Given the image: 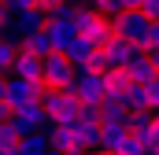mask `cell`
<instances>
[{
    "label": "cell",
    "instance_id": "1",
    "mask_svg": "<svg viewBox=\"0 0 159 155\" xmlns=\"http://www.w3.org/2000/svg\"><path fill=\"white\" fill-rule=\"evenodd\" d=\"M41 107H44V115L52 118V126H74L81 100L74 96V89H48L41 96Z\"/></svg>",
    "mask_w": 159,
    "mask_h": 155
},
{
    "label": "cell",
    "instance_id": "2",
    "mask_svg": "<svg viewBox=\"0 0 159 155\" xmlns=\"http://www.w3.org/2000/svg\"><path fill=\"white\" fill-rule=\"evenodd\" d=\"M78 37H85L89 44H96V48H104L107 41L115 37V26H111V19L100 15L96 7H81L78 11Z\"/></svg>",
    "mask_w": 159,
    "mask_h": 155
},
{
    "label": "cell",
    "instance_id": "3",
    "mask_svg": "<svg viewBox=\"0 0 159 155\" xmlns=\"http://www.w3.org/2000/svg\"><path fill=\"white\" fill-rule=\"evenodd\" d=\"M152 22H156V19H148L144 11H122V15H115V19H111L115 33H119V37H126V41H133L137 48H144V44H148Z\"/></svg>",
    "mask_w": 159,
    "mask_h": 155
},
{
    "label": "cell",
    "instance_id": "4",
    "mask_svg": "<svg viewBox=\"0 0 159 155\" xmlns=\"http://www.w3.org/2000/svg\"><path fill=\"white\" fill-rule=\"evenodd\" d=\"M74 78H78V67L67 59V52H52V55H44V89H70L74 85Z\"/></svg>",
    "mask_w": 159,
    "mask_h": 155
},
{
    "label": "cell",
    "instance_id": "5",
    "mask_svg": "<svg viewBox=\"0 0 159 155\" xmlns=\"http://www.w3.org/2000/svg\"><path fill=\"white\" fill-rule=\"evenodd\" d=\"M70 89H74V96L81 104H104V96H107V74L104 70H78Z\"/></svg>",
    "mask_w": 159,
    "mask_h": 155
},
{
    "label": "cell",
    "instance_id": "6",
    "mask_svg": "<svg viewBox=\"0 0 159 155\" xmlns=\"http://www.w3.org/2000/svg\"><path fill=\"white\" fill-rule=\"evenodd\" d=\"M48 89H44V81H22V78H7V104H11V111H22V107H30V104H41V96H44Z\"/></svg>",
    "mask_w": 159,
    "mask_h": 155
},
{
    "label": "cell",
    "instance_id": "7",
    "mask_svg": "<svg viewBox=\"0 0 159 155\" xmlns=\"http://www.w3.org/2000/svg\"><path fill=\"white\" fill-rule=\"evenodd\" d=\"M11 126H15V133H19V137H30V133H44V129L52 126V118L44 115V107H41V104H30V107L15 111Z\"/></svg>",
    "mask_w": 159,
    "mask_h": 155
},
{
    "label": "cell",
    "instance_id": "8",
    "mask_svg": "<svg viewBox=\"0 0 159 155\" xmlns=\"http://www.w3.org/2000/svg\"><path fill=\"white\" fill-rule=\"evenodd\" d=\"M141 52H144V48H137L133 41H126V37H119V33H115V37L104 44V55H107V70H115V67H129V63H133Z\"/></svg>",
    "mask_w": 159,
    "mask_h": 155
},
{
    "label": "cell",
    "instance_id": "9",
    "mask_svg": "<svg viewBox=\"0 0 159 155\" xmlns=\"http://www.w3.org/2000/svg\"><path fill=\"white\" fill-rule=\"evenodd\" d=\"M11 78L41 81V78H44V59L34 55V52H26V48H19V55H15V63H11Z\"/></svg>",
    "mask_w": 159,
    "mask_h": 155
},
{
    "label": "cell",
    "instance_id": "10",
    "mask_svg": "<svg viewBox=\"0 0 159 155\" xmlns=\"http://www.w3.org/2000/svg\"><path fill=\"white\" fill-rule=\"evenodd\" d=\"M44 26H48V15H44L41 7H30V11H19V15H15L11 33L22 41V37H30V33H37V30H44Z\"/></svg>",
    "mask_w": 159,
    "mask_h": 155
},
{
    "label": "cell",
    "instance_id": "11",
    "mask_svg": "<svg viewBox=\"0 0 159 155\" xmlns=\"http://www.w3.org/2000/svg\"><path fill=\"white\" fill-rule=\"evenodd\" d=\"M48 140H52V152H63V155L81 152L78 137H74V126H48Z\"/></svg>",
    "mask_w": 159,
    "mask_h": 155
},
{
    "label": "cell",
    "instance_id": "12",
    "mask_svg": "<svg viewBox=\"0 0 159 155\" xmlns=\"http://www.w3.org/2000/svg\"><path fill=\"white\" fill-rule=\"evenodd\" d=\"M126 137H129V126L126 122H100V148L104 152H119Z\"/></svg>",
    "mask_w": 159,
    "mask_h": 155
},
{
    "label": "cell",
    "instance_id": "13",
    "mask_svg": "<svg viewBox=\"0 0 159 155\" xmlns=\"http://www.w3.org/2000/svg\"><path fill=\"white\" fill-rule=\"evenodd\" d=\"M44 30L52 33V44H56V52H67V48L78 41V22H48Z\"/></svg>",
    "mask_w": 159,
    "mask_h": 155
},
{
    "label": "cell",
    "instance_id": "14",
    "mask_svg": "<svg viewBox=\"0 0 159 155\" xmlns=\"http://www.w3.org/2000/svg\"><path fill=\"white\" fill-rule=\"evenodd\" d=\"M126 70H129V78H133L137 85H148V81H156V74H159L156 59H152L148 52H141V55H137V59H133V63H129Z\"/></svg>",
    "mask_w": 159,
    "mask_h": 155
},
{
    "label": "cell",
    "instance_id": "15",
    "mask_svg": "<svg viewBox=\"0 0 159 155\" xmlns=\"http://www.w3.org/2000/svg\"><path fill=\"white\" fill-rule=\"evenodd\" d=\"M100 111H104V122H126V118H129L126 96H119V92H107L104 104H100Z\"/></svg>",
    "mask_w": 159,
    "mask_h": 155
},
{
    "label": "cell",
    "instance_id": "16",
    "mask_svg": "<svg viewBox=\"0 0 159 155\" xmlns=\"http://www.w3.org/2000/svg\"><path fill=\"white\" fill-rule=\"evenodd\" d=\"M19 48H26V52H34V55H52L56 52V44H52V33L48 30H37V33H30V37H22L19 41Z\"/></svg>",
    "mask_w": 159,
    "mask_h": 155
},
{
    "label": "cell",
    "instance_id": "17",
    "mask_svg": "<svg viewBox=\"0 0 159 155\" xmlns=\"http://www.w3.org/2000/svg\"><path fill=\"white\" fill-rule=\"evenodd\" d=\"M74 137H78L81 152H96L100 148V122H74Z\"/></svg>",
    "mask_w": 159,
    "mask_h": 155
},
{
    "label": "cell",
    "instance_id": "18",
    "mask_svg": "<svg viewBox=\"0 0 159 155\" xmlns=\"http://www.w3.org/2000/svg\"><path fill=\"white\" fill-rule=\"evenodd\" d=\"M19 152H22V155H48V152H52L48 129H44V133H30V137H22V140H19Z\"/></svg>",
    "mask_w": 159,
    "mask_h": 155
},
{
    "label": "cell",
    "instance_id": "19",
    "mask_svg": "<svg viewBox=\"0 0 159 155\" xmlns=\"http://www.w3.org/2000/svg\"><path fill=\"white\" fill-rule=\"evenodd\" d=\"M133 85H137V81L129 78V70H126V67H115V70H107V92H119V96H126Z\"/></svg>",
    "mask_w": 159,
    "mask_h": 155
},
{
    "label": "cell",
    "instance_id": "20",
    "mask_svg": "<svg viewBox=\"0 0 159 155\" xmlns=\"http://www.w3.org/2000/svg\"><path fill=\"white\" fill-rule=\"evenodd\" d=\"M126 126H129V133H137V137H144L152 126H156V115L152 111H129V118H126Z\"/></svg>",
    "mask_w": 159,
    "mask_h": 155
},
{
    "label": "cell",
    "instance_id": "21",
    "mask_svg": "<svg viewBox=\"0 0 159 155\" xmlns=\"http://www.w3.org/2000/svg\"><path fill=\"white\" fill-rule=\"evenodd\" d=\"M15 55H19V41H0V74L4 70H11V63H15Z\"/></svg>",
    "mask_w": 159,
    "mask_h": 155
},
{
    "label": "cell",
    "instance_id": "22",
    "mask_svg": "<svg viewBox=\"0 0 159 155\" xmlns=\"http://www.w3.org/2000/svg\"><path fill=\"white\" fill-rule=\"evenodd\" d=\"M126 107L129 111H148V96H144V85H133L126 92Z\"/></svg>",
    "mask_w": 159,
    "mask_h": 155
},
{
    "label": "cell",
    "instance_id": "23",
    "mask_svg": "<svg viewBox=\"0 0 159 155\" xmlns=\"http://www.w3.org/2000/svg\"><path fill=\"white\" fill-rule=\"evenodd\" d=\"M19 140H22V137L15 133V126H11V122H0V148H4V152H15Z\"/></svg>",
    "mask_w": 159,
    "mask_h": 155
},
{
    "label": "cell",
    "instance_id": "24",
    "mask_svg": "<svg viewBox=\"0 0 159 155\" xmlns=\"http://www.w3.org/2000/svg\"><path fill=\"white\" fill-rule=\"evenodd\" d=\"M100 15H107V19H115V15H122L126 11V0H89Z\"/></svg>",
    "mask_w": 159,
    "mask_h": 155
},
{
    "label": "cell",
    "instance_id": "25",
    "mask_svg": "<svg viewBox=\"0 0 159 155\" xmlns=\"http://www.w3.org/2000/svg\"><path fill=\"white\" fill-rule=\"evenodd\" d=\"M144 152H148V144H144V140H141L137 133H129V137L122 140V148H119L115 155H144Z\"/></svg>",
    "mask_w": 159,
    "mask_h": 155
},
{
    "label": "cell",
    "instance_id": "26",
    "mask_svg": "<svg viewBox=\"0 0 159 155\" xmlns=\"http://www.w3.org/2000/svg\"><path fill=\"white\" fill-rule=\"evenodd\" d=\"M78 122H104L100 104H81V107H78Z\"/></svg>",
    "mask_w": 159,
    "mask_h": 155
},
{
    "label": "cell",
    "instance_id": "27",
    "mask_svg": "<svg viewBox=\"0 0 159 155\" xmlns=\"http://www.w3.org/2000/svg\"><path fill=\"white\" fill-rule=\"evenodd\" d=\"M144 96H148V111L156 115L159 111V81H148V85H144Z\"/></svg>",
    "mask_w": 159,
    "mask_h": 155
},
{
    "label": "cell",
    "instance_id": "28",
    "mask_svg": "<svg viewBox=\"0 0 159 155\" xmlns=\"http://www.w3.org/2000/svg\"><path fill=\"white\" fill-rule=\"evenodd\" d=\"M11 22H15V11L0 0V33H4V30H11Z\"/></svg>",
    "mask_w": 159,
    "mask_h": 155
},
{
    "label": "cell",
    "instance_id": "29",
    "mask_svg": "<svg viewBox=\"0 0 159 155\" xmlns=\"http://www.w3.org/2000/svg\"><path fill=\"white\" fill-rule=\"evenodd\" d=\"M4 4H7L15 15H19V11H30V7H37V0H4Z\"/></svg>",
    "mask_w": 159,
    "mask_h": 155
},
{
    "label": "cell",
    "instance_id": "30",
    "mask_svg": "<svg viewBox=\"0 0 159 155\" xmlns=\"http://www.w3.org/2000/svg\"><path fill=\"white\" fill-rule=\"evenodd\" d=\"M159 48V22H152V33H148V44H144V52H156Z\"/></svg>",
    "mask_w": 159,
    "mask_h": 155
},
{
    "label": "cell",
    "instance_id": "31",
    "mask_svg": "<svg viewBox=\"0 0 159 155\" xmlns=\"http://www.w3.org/2000/svg\"><path fill=\"white\" fill-rule=\"evenodd\" d=\"M141 11H144L148 19H156V22H159V0H144V7H141Z\"/></svg>",
    "mask_w": 159,
    "mask_h": 155
},
{
    "label": "cell",
    "instance_id": "32",
    "mask_svg": "<svg viewBox=\"0 0 159 155\" xmlns=\"http://www.w3.org/2000/svg\"><path fill=\"white\" fill-rule=\"evenodd\" d=\"M144 7V0H126V11H141Z\"/></svg>",
    "mask_w": 159,
    "mask_h": 155
},
{
    "label": "cell",
    "instance_id": "33",
    "mask_svg": "<svg viewBox=\"0 0 159 155\" xmlns=\"http://www.w3.org/2000/svg\"><path fill=\"white\" fill-rule=\"evenodd\" d=\"M4 96H7V78L0 74V100H4Z\"/></svg>",
    "mask_w": 159,
    "mask_h": 155
},
{
    "label": "cell",
    "instance_id": "34",
    "mask_svg": "<svg viewBox=\"0 0 159 155\" xmlns=\"http://www.w3.org/2000/svg\"><path fill=\"white\" fill-rule=\"evenodd\" d=\"M85 155H115V152H104V148H96V152H85Z\"/></svg>",
    "mask_w": 159,
    "mask_h": 155
},
{
    "label": "cell",
    "instance_id": "35",
    "mask_svg": "<svg viewBox=\"0 0 159 155\" xmlns=\"http://www.w3.org/2000/svg\"><path fill=\"white\" fill-rule=\"evenodd\" d=\"M148 55H152V59H156V67H159V48H156V52H148Z\"/></svg>",
    "mask_w": 159,
    "mask_h": 155
},
{
    "label": "cell",
    "instance_id": "36",
    "mask_svg": "<svg viewBox=\"0 0 159 155\" xmlns=\"http://www.w3.org/2000/svg\"><path fill=\"white\" fill-rule=\"evenodd\" d=\"M48 155H63V152H48ZM74 155H85V152H74Z\"/></svg>",
    "mask_w": 159,
    "mask_h": 155
},
{
    "label": "cell",
    "instance_id": "37",
    "mask_svg": "<svg viewBox=\"0 0 159 155\" xmlns=\"http://www.w3.org/2000/svg\"><path fill=\"white\" fill-rule=\"evenodd\" d=\"M4 155H22V152H19V148H15V152H4Z\"/></svg>",
    "mask_w": 159,
    "mask_h": 155
},
{
    "label": "cell",
    "instance_id": "38",
    "mask_svg": "<svg viewBox=\"0 0 159 155\" xmlns=\"http://www.w3.org/2000/svg\"><path fill=\"white\" fill-rule=\"evenodd\" d=\"M156 122H159V111H156Z\"/></svg>",
    "mask_w": 159,
    "mask_h": 155
},
{
    "label": "cell",
    "instance_id": "39",
    "mask_svg": "<svg viewBox=\"0 0 159 155\" xmlns=\"http://www.w3.org/2000/svg\"><path fill=\"white\" fill-rule=\"evenodd\" d=\"M0 155H4V148H0Z\"/></svg>",
    "mask_w": 159,
    "mask_h": 155
},
{
    "label": "cell",
    "instance_id": "40",
    "mask_svg": "<svg viewBox=\"0 0 159 155\" xmlns=\"http://www.w3.org/2000/svg\"><path fill=\"white\" fill-rule=\"evenodd\" d=\"M156 81H159V74H156Z\"/></svg>",
    "mask_w": 159,
    "mask_h": 155
}]
</instances>
